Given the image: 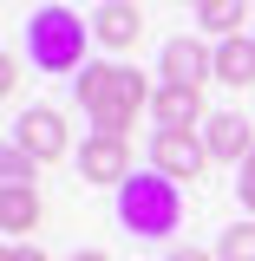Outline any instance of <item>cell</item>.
<instances>
[{
  "instance_id": "ffe728a7",
  "label": "cell",
  "mask_w": 255,
  "mask_h": 261,
  "mask_svg": "<svg viewBox=\"0 0 255 261\" xmlns=\"http://www.w3.org/2000/svg\"><path fill=\"white\" fill-rule=\"evenodd\" d=\"M65 261H111V255H98V248H79V255H65Z\"/></svg>"
},
{
  "instance_id": "6da1fadb",
  "label": "cell",
  "mask_w": 255,
  "mask_h": 261,
  "mask_svg": "<svg viewBox=\"0 0 255 261\" xmlns=\"http://www.w3.org/2000/svg\"><path fill=\"white\" fill-rule=\"evenodd\" d=\"M72 98H79V111L92 118L98 137H125V130L137 124V111H151L157 85H144L137 65H85V72L72 79Z\"/></svg>"
},
{
  "instance_id": "52a82bcc",
  "label": "cell",
  "mask_w": 255,
  "mask_h": 261,
  "mask_svg": "<svg viewBox=\"0 0 255 261\" xmlns=\"http://www.w3.org/2000/svg\"><path fill=\"white\" fill-rule=\"evenodd\" d=\"M79 176L85 183H111V190H125V176H131V144L125 137H85L79 144Z\"/></svg>"
},
{
  "instance_id": "5bb4252c",
  "label": "cell",
  "mask_w": 255,
  "mask_h": 261,
  "mask_svg": "<svg viewBox=\"0 0 255 261\" xmlns=\"http://www.w3.org/2000/svg\"><path fill=\"white\" fill-rule=\"evenodd\" d=\"M216 261H255V216H242L236 228H223V242H216Z\"/></svg>"
},
{
  "instance_id": "7a4b0ae2",
  "label": "cell",
  "mask_w": 255,
  "mask_h": 261,
  "mask_svg": "<svg viewBox=\"0 0 255 261\" xmlns=\"http://www.w3.org/2000/svg\"><path fill=\"white\" fill-rule=\"evenodd\" d=\"M118 222L137 235V242H157V235H177L183 222V196L164 170H131L125 190H118Z\"/></svg>"
},
{
  "instance_id": "ba28073f",
  "label": "cell",
  "mask_w": 255,
  "mask_h": 261,
  "mask_svg": "<svg viewBox=\"0 0 255 261\" xmlns=\"http://www.w3.org/2000/svg\"><path fill=\"white\" fill-rule=\"evenodd\" d=\"M203 144H210V157H223V163H242L255 157V124L242 118V111H210V124H203Z\"/></svg>"
},
{
  "instance_id": "7c38bea8",
  "label": "cell",
  "mask_w": 255,
  "mask_h": 261,
  "mask_svg": "<svg viewBox=\"0 0 255 261\" xmlns=\"http://www.w3.org/2000/svg\"><path fill=\"white\" fill-rule=\"evenodd\" d=\"M216 79H223V85H249V79H255V39H249V33L216 39Z\"/></svg>"
},
{
  "instance_id": "30bf717a",
  "label": "cell",
  "mask_w": 255,
  "mask_h": 261,
  "mask_svg": "<svg viewBox=\"0 0 255 261\" xmlns=\"http://www.w3.org/2000/svg\"><path fill=\"white\" fill-rule=\"evenodd\" d=\"M151 118H157V130H196V124H210L203 92H190V85H157V98H151Z\"/></svg>"
},
{
  "instance_id": "9c48e42d",
  "label": "cell",
  "mask_w": 255,
  "mask_h": 261,
  "mask_svg": "<svg viewBox=\"0 0 255 261\" xmlns=\"http://www.w3.org/2000/svg\"><path fill=\"white\" fill-rule=\"evenodd\" d=\"M92 39L111 46V53H125V46L144 39V13H137L131 0H98V7H92Z\"/></svg>"
},
{
  "instance_id": "2e32d148",
  "label": "cell",
  "mask_w": 255,
  "mask_h": 261,
  "mask_svg": "<svg viewBox=\"0 0 255 261\" xmlns=\"http://www.w3.org/2000/svg\"><path fill=\"white\" fill-rule=\"evenodd\" d=\"M236 196H242V209L255 216V157L242 163V170H236Z\"/></svg>"
},
{
  "instance_id": "9a60e30c",
  "label": "cell",
  "mask_w": 255,
  "mask_h": 261,
  "mask_svg": "<svg viewBox=\"0 0 255 261\" xmlns=\"http://www.w3.org/2000/svg\"><path fill=\"white\" fill-rule=\"evenodd\" d=\"M0 170H7V183H33V170H39V163H33L27 150H20V144H7V157H0Z\"/></svg>"
},
{
  "instance_id": "8992f818",
  "label": "cell",
  "mask_w": 255,
  "mask_h": 261,
  "mask_svg": "<svg viewBox=\"0 0 255 261\" xmlns=\"http://www.w3.org/2000/svg\"><path fill=\"white\" fill-rule=\"evenodd\" d=\"M157 72H164V85H190V92H203L210 79H216V53L203 46V39H164V53H157Z\"/></svg>"
},
{
  "instance_id": "ac0fdd59",
  "label": "cell",
  "mask_w": 255,
  "mask_h": 261,
  "mask_svg": "<svg viewBox=\"0 0 255 261\" xmlns=\"http://www.w3.org/2000/svg\"><path fill=\"white\" fill-rule=\"evenodd\" d=\"M13 85H20V59L7 53V59H0V92H13Z\"/></svg>"
},
{
  "instance_id": "8fae6325",
  "label": "cell",
  "mask_w": 255,
  "mask_h": 261,
  "mask_svg": "<svg viewBox=\"0 0 255 261\" xmlns=\"http://www.w3.org/2000/svg\"><path fill=\"white\" fill-rule=\"evenodd\" d=\"M39 216H46V202H39V190L33 183H0V228L20 242V235H33L39 228Z\"/></svg>"
},
{
  "instance_id": "e0dca14e",
  "label": "cell",
  "mask_w": 255,
  "mask_h": 261,
  "mask_svg": "<svg viewBox=\"0 0 255 261\" xmlns=\"http://www.w3.org/2000/svg\"><path fill=\"white\" fill-rule=\"evenodd\" d=\"M0 261H53V255H46L39 242H7V255H0Z\"/></svg>"
},
{
  "instance_id": "d6986e66",
  "label": "cell",
  "mask_w": 255,
  "mask_h": 261,
  "mask_svg": "<svg viewBox=\"0 0 255 261\" xmlns=\"http://www.w3.org/2000/svg\"><path fill=\"white\" fill-rule=\"evenodd\" d=\"M170 261H216V255H203V248H170Z\"/></svg>"
},
{
  "instance_id": "4fadbf2b",
  "label": "cell",
  "mask_w": 255,
  "mask_h": 261,
  "mask_svg": "<svg viewBox=\"0 0 255 261\" xmlns=\"http://www.w3.org/2000/svg\"><path fill=\"white\" fill-rule=\"evenodd\" d=\"M242 20H249V0H196V27L216 39H236Z\"/></svg>"
},
{
  "instance_id": "277c9868",
  "label": "cell",
  "mask_w": 255,
  "mask_h": 261,
  "mask_svg": "<svg viewBox=\"0 0 255 261\" xmlns=\"http://www.w3.org/2000/svg\"><path fill=\"white\" fill-rule=\"evenodd\" d=\"M210 144L196 137V130H157L151 137V170H164L170 183H196L203 170H210Z\"/></svg>"
},
{
  "instance_id": "5b68a950",
  "label": "cell",
  "mask_w": 255,
  "mask_h": 261,
  "mask_svg": "<svg viewBox=\"0 0 255 261\" xmlns=\"http://www.w3.org/2000/svg\"><path fill=\"white\" fill-rule=\"evenodd\" d=\"M13 144H20L33 163H59L65 150H72V137H65V118L53 111V105H33V111H20V124H13Z\"/></svg>"
},
{
  "instance_id": "3957f363",
  "label": "cell",
  "mask_w": 255,
  "mask_h": 261,
  "mask_svg": "<svg viewBox=\"0 0 255 261\" xmlns=\"http://www.w3.org/2000/svg\"><path fill=\"white\" fill-rule=\"evenodd\" d=\"M85 33L92 27H85L72 7H39L27 20V59L39 65V72H53V79H65V72L79 79V72H85Z\"/></svg>"
}]
</instances>
